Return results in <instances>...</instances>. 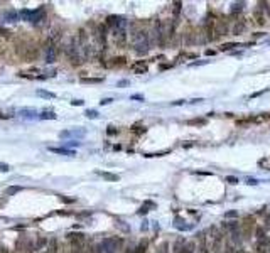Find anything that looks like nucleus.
<instances>
[{
  "label": "nucleus",
  "instance_id": "f257e3e1",
  "mask_svg": "<svg viewBox=\"0 0 270 253\" xmlns=\"http://www.w3.org/2000/svg\"><path fill=\"white\" fill-rule=\"evenodd\" d=\"M132 42H134L135 51L139 52V54L147 51V34L145 32L139 31V32H135V34H132Z\"/></svg>",
  "mask_w": 270,
  "mask_h": 253
},
{
  "label": "nucleus",
  "instance_id": "f03ea898",
  "mask_svg": "<svg viewBox=\"0 0 270 253\" xmlns=\"http://www.w3.org/2000/svg\"><path fill=\"white\" fill-rule=\"evenodd\" d=\"M106 24H108L110 27H113V31H117V29H123L125 27V19L120 15H110L108 21H106Z\"/></svg>",
  "mask_w": 270,
  "mask_h": 253
},
{
  "label": "nucleus",
  "instance_id": "7ed1b4c3",
  "mask_svg": "<svg viewBox=\"0 0 270 253\" xmlns=\"http://www.w3.org/2000/svg\"><path fill=\"white\" fill-rule=\"evenodd\" d=\"M228 32V27H226V24H225L223 21H216V24H214V34L216 36H225ZM214 36V37H216Z\"/></svg>",
  "mask_w": 270,
  "mask_h": 253
},
{
  "label": "nucleus",
  "instance_id": "20e7f679",
  "mask_svg": "<svg viewBox=\"0 0 270 253\" xmlns=\"http://www.w3.org/2000/svg\"><path fill=\"white\" fill-rule=\"evenodd\" d=\"M84 130H68V132H61L59 133V137H84Z\"/></svg>",
  "mask_w": 270,
  "mask_h": 253
},
{
  "label": "nucleus",
  "instance_id": "39448f33",
  "mask_svg": "<svg viewBox=\"0 0 270 253\" xmlns=\"http://www.w3.org/2000/svg\"><path fill=\"white\" fill-rule=\"evenodd\" d=\"M54 61H56V49H54V47H47L46 62H47V64H52Z\"/></svg>",
  "mask_w": 270,
  "mask_h": 253
},
{
  "label": "nucleus",
  "instance_id": "423d86ee",
  "mask_svg": "<svg viewBox=\"0 0 270 253\" xmlns=\"http://www.w3.org/2000/svg\"><path fill=\"white\" fill-rule=\"evenodd\" d=\"M4 21H9V22H17V21H19V14H17L15 10L5 12V14H4Z\"/></svg>",
  "mask_w": 270,
  "mask_h": 253
},
{
  "label": "nucleus",
  "instance_id": "0eeeda50",
  "mask_svg": "<svg viewBox=\"0 0 270 253\" xmlns=\"http://www.w3.org/2000/svg\"><path fill=\"white\" fill-rule=\"evenodd\" d=\"M19 115H21V117H27V118H31V117H36L37 111L34 108H21V110H19Z\"/></svg>",
  "mask_w": 270,
  "mask_h": 253
},
{
  "label": "nucleus",
  "instance_id": "6e6552de",
  "mask_svg": "<svg viewBox=\"0 0 270 253\" xmlns=\"http://www.w3.org/2000/svg\"><path fill=\"white\" fill-rule=\"evenodd\" d=\"M51 152L54 154H59V155H74V150H69V149H56V147H49Z\"/></svg>",
  "mask_w": 270,
  "mask_h": 253
},
{
  "label": "nucleus",
  "instance_id": "1a4fd4ad",
  "mask_svg": "<svg viewBox=\"0 0 270 253\" xmlns=\"http://www.w3.org/2000/svg\"><path fill=\"white\" fill-rule=\"evenodd\" d=\"M243 29H245V22L243 21H238L236 24H235V27H233V34H235V36H238V34H241V32H243Z\"/></svg>",
  "mask_w": 270,
  "mask_h": 253
},
{
  "label": "nucleus",
  "instance_id": "9d476101",
  "mask_svg": "<svg viewBox=\"0 0 270 253\" xmlns=\"http://www.w3.org/2000/svg\"><path fill=\"white\" fill-rule=\"evenodd\" d=\"M98 176H101L103 179H106V181H118L120 179L117 174H110V172H98Z\"/></svg>",
  "mask_w": 270,
  "mask_h": 253
},
{
  "label": "nucleus",
  "instance_id": "9b49d317",
  "mask_svg": "<svg viewBox=\"0 0 270 253\" xmlns=\"http://www.w3.org/2000/svg\"><path fill=\"white\" fill-rule=\"evenodd\" d=\"M36 95H37V96H41V98H47V100H49V98H54V96H56L54 93H51V91H44V89H37Z\"/></svg>",
  "mask_w": 270,
  "mask_h": 253
},
{
  "label": "nucleus",
  "instance_id": "f8f14e48",
  "mask_svg": "<svg viewBox=\"0 0 270 253\" xmlns=\"http://www.w3.org/2000/svg\"><path fill=\"white\" fill-rule=\"evenodd\" d=\"M81 83H90V84H98V83H103V78H83Z\"/></svg>",
  "mask_w": 270,
  "mask_h": 253
},
{
  "label": "nucleus",
  "instance_id": "ddd939ff",
  "mask_svg": "<svg viewBox=\"0 0 270 253\" xmlns=\"http://www.w3.org/2000/svg\"><path fill=\"white\" fill-rule=\"evenodd\" d=\"M42 120H47V118H51V120H54L56 118V115H54V111H42L41 115H39Z\"/></svg>",
  "mask_w": 270,
  "mask_h": 253
},
{
  "label": "nucleus",
  "instance_id": "4468645a",
  "mask_svg": "<svg viewBox=\"0 0 270 253\" xmlns=\"http://www.w3.org/2000/svg\"><path fill=\"white\" fill-rule=\"evenodd\" d=\"M181 253H194V245L192 243H187V245H184L181 250Z\"/></svg>",
  "mask_w": 270,
  "mask_h": 253
},
{
  "label": "nucleus",
  "instance_id": "2eb2a0df",
  "mask_svg": "<svg viewBox=\"0 0 270 253\" xmlns=\"http://www.w3.org/2000/svg\"><path fill=\"white\" fill-rule=\"evenodd\" d=\"M86 117H88V118H98V111H96V110H86Z\"/></svg>",
  "mask_w": 270,
  "mask_h": 253
},
{
  "label": "nucleus",
  "instance_id": "dca6fc26",
  "mask_svg": "<svg viewBox=\"0 0 270 253\" xmlns=\"http://www.w3.org/2000/svg\"><path fill=\"white\" fill-rule=\"evenodd\" d=\"M255 19H257V22H258L260 26H263L265 24V19H263V15H262L260 12H255Z\"/></svg>",
  "mask_w": 270,
  "mask_h": 253
},
{
  "label": "nucleus",
  "instance_id": "f3484780",
  "mask_svg": "<svg viewBox=\"0 0 270 253\" xmlns=\"http://www.w3.org/2000/svg\"><path fill=\"white\" fill-rule=\"evenodd\" d=\"M132 253H145V243H140Z\"/></svg>",
  "mask_w": 270,
  "mask_h": 253
},
{
  "label": "nucleus",
  "instance_id": "a211bd4d",
  "mask_svg": "<svg viewBox=\"0 0 270 253\" xmlns=\"http://www.w3.org/2000/svg\"><path fill=\"white\" fill-rule=\"evenodd\" d=\"M19 191H22V187H9L5 192L9 194V196H12V194H15V192H19Z\"/></svg>",
  "mask_w": 270,
  "mask_h": 253
},
{
  "label": "nucleus",
  "instance_id": "6ab92c4d",
  "mask_svg": "<svg viewBox=\"0 0 270 253\" xmlns=\"http://www.w3.org/2000/svg\"><path fill=\"white\" fill-rule=\"evenodd\" d=\"M0 34H2L4 37H9V36H10V31H7V29H4V27H0Z\"/></svg>",
  "mask_w": 270,
  "mask_h": 253
},
{
  "label": "nucleus",
  "instance_id": "aec40b11",
  "mask_svg": "<svg viewBox=\"0 0 270 253\" xmlns=\"http://www.w3.org/2000/svg\"><path fill=\"white\" fill-rule=\"evenodd\" d=\"M0 171H2V172H9V171H10V167H9L7 164H0Z\"/></svg>",
  "mask_w": 270,
  "mask_h": 253
},
{
  "label": "nucleus",
  "instance_id": "412c9836",
  "mask_svg": "<svg viewBox=\"0 0 270 253\" xmlns=\"http://www.w3.org/2000/svg\"><path fill=\"white\" fill-rule=\"evenodd\" d=\"M231 47H236V44H225V46H221V49H223V51H228Z\"/></svg>",
  "mask_w": 270,
  "mask_h": 253
},
{
  "label": "nucleus",
  "instance_id": "4be33fe9",
  "mask_svg": "<svg viewBox=\"0 0 270 253\" xmlns=\"http://www.w3.org/2000/svg\"><path fill=\"white\" fill-rule=\"evenodd\" d=\"M157 253H167V245H166V243H164V245L159 248V252H157Z\"/></svg>",
  "mask_w": 270,
  "mask_h": 253
},
{
  "label": "nucleus",
  "instance_id": "5701e85b",
  "mask_svg": "<svg viewBox=\"0 0 270 253\" xmlns=\"http://www.w3.org/2000/svg\"><path fill=\"white\" fill-rule=\"evenodd\" d=\"M71 105H74V106H81V105H83V101H81V100H73V101H71Z\"/></svg>",
  "mask_w": 270,
  "mask_h": 253
},
{
  "label": "nucleus",
  "instance_id": "b1692460",
  "mask_svg": "<svg viewBox=\"0 0 270 253\" xmlns=\"http://www.w3.org/2000/svg\"><path fill=\"white\" fill-rule=\"evenodd\" d=\"M112 101H113V100H112V98H105V100H101V101H100V103H101V105H110V103H112Z\"/></svg>",
  "mask_w": 270,
  "mask_h": 253
},
{
  "label": "nucleus",
  "instance_id": "393cba45",
  "mask_svg": "<svg viewBox=\"0 0 270 253\" xmlns=\"http://www.w3.org/2000/svg\"><path fill=\"white\" fill-rule=\"evenodd\" d=\"M127 84H128V81H125V79H123V81H118V83H117V86H127Z\"/></svg>",
  "mask_w": 270,
  "mask_h": 253
},
{
  "label": "nucleus",
  "instance_id": "a878e982",
  "mask_svg": "<svg viewBox=\"0 0 270 253\" xmlns=\"http://www.w3.org/2000/svg\"><path fill=\"white\" fill-rule=\"evenodd\" d=\"M226 181H228L230 184H236V182H238V181H236V179H235V177H228V179H226Z\"/></svg>",
  "mask_w": 270,
  "mask_h": 253
},
{
  "label": "nucleus",
  "instance_id": "bb28decb",
  "mask_svg": "<svg viewBox=\"0 0 270 253\" xmlns=\"http://www.w3.org/2000/svg\"><path fill=\"white\" fill-rule=\"evenodd\" d=\"M132 100H144V96H140V95H134Z\"/></svg>",
  "mask_w": 270,
  "mask_h": 253
},
{
  "label": "nucleus",
  "instance_id": "cd10ccee",
  "mask_svg": "<svg viewBox=\"0 0 270 253\" xmlns=\"http://www.w3.org/2000/svg\"><path fill=\"white\" fill-rule=\"evenodd\" d=\"M267 224H269V226H270V218H269V219H267Z\"/></svg>",
  "mask_w": 270,
  "mask_h": 253
}]
</instances>
